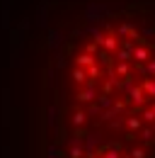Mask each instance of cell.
<instances>
[{
  "instance_id": "cell-1",
  "label": "cell",
  "mask_w": 155,
  "mask_h": 158,
  "mask_svg": "<svg viewBox=\"0 0 155 158\" xmlns=\"http://www.w3.org/2000/svg\"><path fill=\"white\" fill-rule=\"evenodd\" d=\"M66 131L58 158H153L155 0L97 7L61 59Z\"/></svg>"
}]
</instances>
